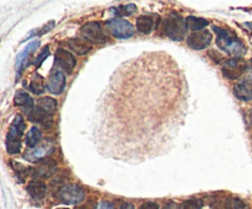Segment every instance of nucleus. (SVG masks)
<instances>
[{
  "label": "nucleus",
  "mask_w": 252,
  "mask_h": 209,
  "mask_svg": "<svg viewBox=\"0 0 252 209\" xmlns=\"http://www.w3.org/2000/svg\"><path fill=\"white\" fill-rule=\"evenodd\" d=\"M38 44H39V41L31 42L30 44H27L26 48H25L24 51L21 52V53L17 54L16 61H15V69H16V71H21L22 70V68H24V64H25V61H26V59L29 58L30 54H31L32 52H33L34 49L38 47Z\"/></svg>",
  "instance_id": "obj_17"
},
{
  "label": "nucleus",
  "mask_w": 252,
  "mask_h": 209,
  "mask_svg": "<svg viewBox=\"0 0 252 209\" xmlns=\"http://www.w3.org/2000/svg\"><path fill=\"white\" fill-rule=\"evenodd\" d=\"M246 69H248V65L243 58H230L224 61L221 65V71H223L224 76L230 80H236L241 75H244Z\"/></svg>",
  "instance_id": "obj_7"
},
{
  "label": "nucleus",
  "mask_w": 252,
  "mask_h": 209,
  "mask_svg": "<svg viewBox=\"0 0 252 209\" xmlns=\"http://www.w3.org/2000/svg\"><path fill=\"white\" fill-rule=\"evenodd\" d=\"M186 20L177 12H171L165 21V32L174 41H182L187 32Z\"/></svg>",
  "instance_id": "obj_3"
},
{
  "label": "nucleus",
  "mask_w": 252,
  "mask_h": 209,
  "mask_svg": "<svg viewBox=\"0 0 252 209\" xmlns=\"http://www.w3.org/2000/svg\"><path fill=\"white\" fill-rule=\"evenodd\" d=\"M249 118H250V124H252V110L250 111V115H249Z\"/></svg>",
  "instance_id": "obj_32"
},
{
  "label": "nucleus",
  "mask_w": 252,
  "mask_h": 209,
  "mask_svg": "<svg viewBox=\"0 0 252 209\" xmlns=\"http://www.w3.org/2000/svg\"><path fill=\"white\" fill-rule=\"evenodd\" d=\"M154 29V20L152 16L143 15L137 19V30L143 34H149Z\"/></svg>",
  "instance_id": "obj_18"
},
{
  "label": "nucleus",
  "mask_w": 252,
  "mask_h": 209,
  "mask_svg": "<svg viewBox=\"0 0 252 209\" xmlns=\"http://www.w3.org/2000/svg\"><path fill=\"white\" fill-rule=\"evenodd\" d=\"M107 29L112 36L120 39L130 38L134 34V27L130 25V22L123 19H112L107 22Z\"/></svg>",
  "instance_id": "obj_6"
},
{
  "label": "nucleus",
  "mask_w": 252,
  "mask_h": 209,
  "mask_svg": "<svg viewBox=\"0 0 252 209\" xmlns=\"http://www.w3.org/2000/svg\"><path fill=\"white\" fill-rule=\"evenodd\" d=\"M58 197L64 204H79L85 199V191L78 184L68 183L59 189Z\"/></svg>",
  "instance_id": "obj_5"
},
{
  "label": "nucleus",
  "mask_w": 252,
  "mask_h": 209,
  "mask_svg": "<svg viewBox=\"0 0 252 209\" xmlns=\"http://www.w3.org/2000/svg\"><path fill=\"white\" fill-rule=\"evenodd\" d=\"M25 132V122L21 115L15 116L6 138V150L9 154L16 155L21 150V137Z\"/></svg>",
  "instance_id": "obj_2"
},
{
  "label": "nucleus",
  "mask_w": 252,
  "mask_h": 209,
  "mask_svg": "<svg viewBox=\"0 0 252 209\" xmlns=\"http://www.w3.org/2000/svg\"><path fill=\"white\" fill-rule=\"evenodd\" d=\"M180 209H202V202L199 199L191 198L189 201H185L180 206Z\"/></svg>",
  "instance_id": "obj_25"
},
{
  "label": "nucleus",
  "mask_w": 252,
  "mask_h": 209,
  "mask_svg": "<svg viewBox=\"0 0 252 209\" xmlns=\"http://www.w3.org/2000/svg\"><path fill=\"white\" fill-rule=\"evenodd\" d=\"M68 46L75 52L79 56H84V54L89 53L91 51L90 42L86 41L83 37H75V38H70L68 41Z\"/></svg>",
  "instance_id": "obj_15"
},
{
  "label": "nucleus",
  "mask_w": 252,
  "mask_h": 209,
  "mask_svg": "<svg viewBox=\"0 0 252 209\" xmlns=\"http://www.w3.org/2000/svg\"><path fill=\"white\" fill-rule=\"evenodd\" d=\"M65 84L66 80L63 71L61 69H53L51 75H49L48 84H47V88H48L49 92L53 93V95H59L65 89Z\"/></svg>",
  "instance_id": "obj_11"
},
{
  "label": "nucleus",
  "mask_w": 252,
  "mask_h": 209,
  "mask_svg": "<svg viewBox=\"0 0 252 209\" xmlns=\"http://www.w3.org/2000/svg\"><path fill=\"white\" fill-rule=\"evenodd\" d=\"M56 63L62 71L70 74L76 65V59L70 52L58 48L56 52Z\"/></svg>",
  "instance_id": "obj_10"
},
{
  "label": "nucleus",
  "mask_w": 252,
  "mask_h": 209,
  "mask_svg": "<svg viewBox=\"0 0 252 209\" xmlns=\"http://www.w3.org/2000/svg\"><path fill=\"white\" fill-rule=\"evenodd\" d=\"M120 209H134V206L132 203H123Z\"/></svg>",
  "instance_id": "obj_31"
},
{
  "label": "nucleus",
  "mask_w": 252,
  "mask_h": 209,
  "mask_svg": "<svg viewBox=\"0 0 252 209\" xmlns=\"http://www.w3.org/2000/svg\"><path fill=\"white\" fill-rule=\"evenodd\" d=\"M36 107L52 116L57 110V101L52 97H41L37 100Z\"/></svg>",
  "instance_id": "obj_19"
},
{
  "label": "nucleus",
  "mask_w": 252,
  "mask_h": 209,
  "mask_svg": "<svg viewBox=\"0 0 252 209\" xmlns=\"http://www.w3.org/2000/svg\"><path fill=\"white\" fill-rule=\"evenodd\" d=\"M30 91L34 95H42L46 90V85H44V80L42 76H39L38 74H33L31 81H30L29 85Z\"/></svg>",
  "instance_id": "obj_20"
},
{
  "label": "nucleus",
  "mask_w": 252,
  "mask_h": 209,
  "mask_svg": "<svg viewBox=\"0 0 252 209\" xmlns=\"http://www.w3.org/2000/svg\"><path fill=\"white\" fill-rule=\"evenodd\" d=\"M96 209H115V208H113V206L110 203V202H101Z\"/></svg>",
  "instance_id": "obj_29"
},
{
  "label": "nucleus",
  "mask_w": 252,
  "mask_h": 209,
  "mask_svg": "<svg viewBox=\"0 0 252 209\" xmlns=\"http://www.w3.org/2000/svg\"><path fill=\"white\" fill-rule=\"evenodd\" d=\"M212 38H213V36H212V33L209 31L193 32V33H191L187 37V44L192 49L202 51V49L207 48L211 44Z\"/></svg>",
  "instance_id": "obj_9"
},
{
  "label": "nucleus",
  "mask_w": 252,
  "mask_h": 209,
  "mask_svg": "<svg viewBox=\"0 0 252 209\" xmlns=\"http://www.w3.org/2000/svg\"><path fill=\"white\" fill-rule=\"evenodd\" d=\"M42 138L41 130L37 127H32L31 129L29 130V133L26 134V144L29 148H36L37 144L39 143Z\"/></svg>",
  "instance_id": "obj_22"
},
{
  "label": "nucleus",
  "mask_w": 252,
  "mask_h": 209,
  "mask_svg": "<svg viewBox=\"0 0 252 209\" xmlns=\"http://www.w3.org/2000/svg\"><path fill=\"white\" fill-rule=\"evenodd\" d=\"M14 103L17 107L22 108V111L26 112L27 116H29L30 113L34 110V107H36L31 96H30L29 93L24 92V91H17L16 95H15L14 97Z\"/></svg>",
  "instance_id": "obj_14"
},
{
  "label": "nucleus",
  "mask_w": 252,
  "mask_h": 209,
  "mask_svg": "<svg viewBox=\"0 0 252 209\" xmlns=\"http://www.w3.org/2000/svg\"><path fill=\"white\" fill-rule=\"evenodd\" d=\"M236 97L241 101H250L252 98V65L249 66L245 78L239 81L234 88Z\"/></svg>",
  "instance_id": "obj_8"
},
{
  "label": "nucleus",
  "mask_w": 252,
  "mask_h": 209,
  "mask_svg": "<svg viewBox=\"0 0 252 209\" xmlns=\"http://www.w3.org/2000/svg\"><path fill=\"white\" fill-rule=\"evenodd\" d=\"M57 209H68V208H57Z\"/></svg>",
  "instance_id": "obj_34"
},
{
  "label": "nucleus",
  "mask_w": 252,
  "mask_h": 209,
  "mask_svg": "<svg viewBox=\"0 0 252 209\" xmlns=\"http://www.w3.org/2000/svg\"><path fill=\"white\" fill-rule=\"evenodd\" d=\"M186 25L189 29L193 30V31L198 32L202 31L204 27L208 26V20L202 19V17H196V16H189L186 19Z\"/></svg>",
  "instance_id": "obj_21"
},
{
  "label": "nucleus",
  "mask_w": 252,
  "mask_h": 209,
  "mask_svg": "<svg viewBox=\"0 0 252 209\" xmlns=\"http://www.w3.org/2000/svg\"><path fill=\"white\" fill-rule=\"evenodd\" d=\"M246 27H249V29H252V22H248V24H245Z\"/></svg>",
  "instance_id": "obj_33"
},
{
  "label": "nucleus",
  "mask_w": 252,
  "mask_h": 209,
  "mask_svg": "<svg viewBox=\"0 0 252 209\" xmlns=\"http://www.w3.org/2000/svg\"><path fill=\"white\" fill-rule=\"evenodd\" d=\"M54 151V147L52 144H43L41 147L32 148V149L27 150L25 152V159L29 160L31 162L41 161V160L47 159L48 155H51V152Z\"/></svg>",
  "instance_id": "obj_13"
},
{
  "label": "nucleus",
  "mask_w": 252,
  "mask_h": 209,
  "mask_svg": "<svg viewBox=\"0 0 252 209\" xmlns=\"http://www.w3.org/2000/svg\"><path fill=\"white\" fill-rule=\"evenodd\" d=\"M57 171V162L51 157L41 160L33 169V176L36 179H48Z\"/></svg>",
  "instance_id": "obj_12"
},
{
  "label": "nucleus",
  "mask_w": 252,
  "mask_h": 209,
  "mask_svg": "<svg viewBox=\"0 0 252 209\" xmlns=\"http://www.w3.org/2000/svg\"><path fill=\"white\" fill-rule=\"evenodd\" d=\"M139 209H159V206L154 202H147V203L142 204Z\"/></svg>",
  "instance_id": "obj_28"
},
{
  "label": "nucleus",
  "mask_w": 252,
  "mask_h": 209,
  "mask_svg": "<svg viewBox=\"0 0 252 209\" xmlns=\"http://www.w3.org/2000/svg\"><path fill=\"white\" fill-rule=\"evenodd\" d=\"M118 15H122V16H128V15H132L137 11V6L134 4H129V5H122V6L117 7L115 10Z\"/></svg>",
  "instance_id": "obj_24"
},
{
  "label": "nucleus",
  "mask_w": 252,
  "mask_h": 209,
  "mask_svg": "<svg viewBox=\"0 0 252 209\" xmlns=\"http://www.w3.org/2000/svg\"><path fill=\"white\" fill-rule=\"evenodd\" d=\"M27 117H29V119L31 120V122H33V123H44L46 120L49 119L51 115L43 112V111H41L39 108L34 107V110L32 111V112L30 113Z\"/></svg>",
  "instance_id": "obj_23"
},
{
  "label": "nucleus",
  "mask_w": 252,
  "mask_h": 209,
  "mask_svg": "<svg viewBox=\"0 0 252 209\" xmlns=\"http://www.w3.org/2000/svg\"><path fill=\"white\" fill-rule=\"evenodd\" d=\"M80 33L83 38L90 43L103 44L108 41V36L105 33L101 25L98 22H88L80 29Z\"/></svg>",
  "instance_id": "obj_4"
},
{
  "label": "nucleus",
  "mask_w": 252,
  "mask_h": 209,
  "mask_svg": "<svg viewBox=\"0 0 252 209\" xmlns=\"http://www.w3.org/2000/svg\"><path fill=\"white\" fill-rule=\"evenodd\" d=\"M48 56H49V48H48V47H44V48L42 49L41 54H39V56L37 57L36 60H34V65H36V66H41V64L43 63V60Z\"/></svg>",
  "instance_id": "obj_26"
},
{
  "label": "nucleus",
  "mask_w": 252,
  "mask_h": 209,
  "mask_svg": "<svg viewBox=\"0 0 252 209\" xmlns=\"http://www.w3.org/2000/svg\"><path fill=\"white\" fill-rule=\"evenodd\" d=\"M213 31L217 33V44L219 48L234 56V58H241L246 52V47L238 37L218 26H213Z\"/></svg>",
  "instance_id": "obj_1"
},
{
  "label": "nucleus",
  "mask_w": 252,
  "mask_h": 209,
  "mask_svg": "<svg viewBox=\"0 0 252 209\" xmlns=\"http://www.w3.org/2000/svg\"><path fill=\"white\" fill-rule=\"evenodd\" d=\"M164 209H180V207L176 203H174V202H169L167 204H165Z\"/></svg>",
  "instance_id": "obj_30"
},
{
  "label": "nucleus",
  "mask_w": 252,
  "mask_h": 209,
  "mask_svg": "<svg viewBox=\"0 0 252 209\" xmlns=\"http://www.w3.org/2000/svg\"><path fill=\"white\" fill-rule=\"evenodd\" d=\"M234 209H250V207H249V204L245 203L244 201L236 198L235 201H234Z\"/></svg>",
  "instance_id": "obj_27"
},
{
  "label": "nucleus",
  "mask_w": 252,
  "mask_h": 209,
  "mask_svg": "<svg viewBox=\"0 0 252 209\" xmlns=\"http://www.w3.org/2000/svg\"><path fill=\"white\" fill-rule=\"evenodd\" d=\"M27 192H29V194L33 199L41 201V199H43L44 196H46L47 186L42 181L34 179V181L30 182V184L27 186Z\"/></svg>",
  "instance_id": "obj_16"
}]
</instances>
